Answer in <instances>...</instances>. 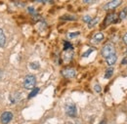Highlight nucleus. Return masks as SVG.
<instances>
[{
	"mask_svg": "<svg viewBox=\"0 0 127 124\" xmlns=\"http://www.w3.org/2000/svg\"><path fill=\"white\" fill-rule=\"evenodd\" d=\"M1 76H2V71L0 70V78H1Z\"/></svg>",
	"mask_w": 127,
	"mask_h": 124,
	"instance_id": "obj_27",
	"label": "nucleus"
},
{
	"mask_svg": "<svg viewBox=\"0 0 127 124\" xmlns=\"http://www.w3.org/2000/svg\"><path fill=\"white\" fill-rule=\"evenodd\" d=\"M101 124H106V120H103V121L101 122Z\"/></svg>",
	"mask_w": 127,
	"mask_h": 124,
	"instance_id": "obj_26",
	"label": "nucleus"
},
{
	"mask_svg": "<svg viewBox=\"0 0 127 124\" xmlns=\"http://www.w3.org/2000/svg\"><path fill=\"white\" fill-rule=\"evenodd\" d=\"M13 118V114L10 112V111H5L1 114V117H0V120H1V123L2 124H8Z\"/></svg>",
	"mask_w": 127,
	"mask_h": 124,
	"instance_id": "obj_4",
	"label": "nucleus"
},
{
	"mask_svg": "<svg viewBox=\"0 0 127 124\" xmlns=\"http://www.w3.org/2000/svg\"><path fill=\"white\" fill-rule=\"evenodd\" d=\"M113 54H115V49H114V46L112 44L108 43L103 47V49H102V56L103 57L108 58V57H110Z\"/></svg>",
	"mask_w": 127,
	"mask_h": 124,
	"instance_id": "obj_2",
	"label": "nucleus"
},
{
	"mask_svg": "<svg viewBox=\"0 0 127 124\" xmlns=\"http://www.w3.org/2000/svg\"><path fill=\"white\" fill-rule=\"evenodd\" d=\"M121 3H122V1H120V0L111 1V2L107 3V4L104 6V9H105V10H113V9H115L116 7H118Z\"/></svg>",
	"mask_w": 127,
	"mask_h": 124,
	"instance_id": "obj_5",
	"label": "nucleus"
},
{
	"mask_svg": "<svg viewBox=\"0 0 127 124\" xmlns=\"http://www.w3.org/2000/svg\"><path fill=\"white\" fill-rule=\"evenodd\" d=\"M116 61H117V56H116V54H113V55H111L110 57L106 58V62L108 63V65H113Z\"/></svg>",
	"mask_w": 127,
	"mask_h": 124,
	"instance_id": "obj_8",
	"label": "nucleus"
},
{
	"mask_svg": "<svg viewBox=\"0 0 127 124\" xmlns=\"http://www.w3.org/2000/svg\"><path fill=\"white\" fill-rule=\"evenodd\" d=\"M123 41H124V43H125V44H127V33L123 36Z\"/></svg>",
	"mask_w": 127,
	"mask_h": 124,
	"instance_id": "obj_24",
	"label": "nucleus"
},
{
	"mask_svg": "<svg viewBox=\"0 0 127 124\" xmlns=\"http://www.w3.org/2000/svg\"><path fill=\"white\" fill-rule=\"evenodd\" d=\"M31 67H32V69H37L38 67H39V62H32L31 63Z\"/></svg>",
	"mask_w": 127,
	"mask_h": 124,
	"instance_id": "obj_17",
	"label": "nucleus"
},
{
	"mask_svg": "<svg viewBox=\"0 0 127 124\" xmlns=\"http://www.w3.org/2000/svg\"><path fill=\"white\" fill-rule=\"evenodd\" d=\"M104 23H105V26H109L111 23H116V14H113V13L109 14L106 17Z\"/></svg>",
	"mask_w": 127,
	"mask_h": 124,
	"instance_id": "obj_7",
	"label": "nucleus"
},
{
	"mask_svg": "<svg viewBox=\"0 0 127 124\" xmlns=\"http://www.w3.org/2000/svg\"><path fill=\"white\" fill-rule=\"evenodd\" d=\"M39 92V88H35V89H33L32 91V93L29 95V98L31 99V98H32V97H34V96H36L37 95V93Z\"/></svg>",
	"mask_w": 127,
	"mask_h": 124,
	"instance_id": "obj_16",
	"label": "nucleus"
},
{
	"mask_svg": "<svg viewBox=\"0 0 127 124\" xmlns=\"http://www.w3.org/2000/svg\"><path fill=\"white\" fill-rule=\"evenodd\" d=\"M65 113L69 117H75L76 116V107L74 104H66L65 105Z\"/></svg>",
	"mask_w": 127,
	"mask_h": 124,
	"instance_id": "obj_3",
	"label": "nucleus"
},
{
	"mask_svg": "<svg viewBox=\"0 0 127 124\" xmlns=\"http://www.w3.org/2000/svg\"><path fill=\"white\" fill-rule=\"evenodd\" d=\"M98 23H99V18H94V19H92V20L90 21V23L88 24V28H89V29H92L93 27H95Z\"/></svg>",
	"mask_w": 127,
	"mask_h": 124,
	"instance_id": "obj_12",
	"label": "nucleus"
},
{
	"mask_svg": "<svg viewBox=\"0 0 127 124\" xmlns=\"http://www.w3.org/2000/svg\"><path fill=\"white\" fill-rule=\"evenodd\" d=\"M126 16H127V9L122 10V11L120 12V14H119V20H123V19H125Z\"/></svg>",
	"mask_w": 127,
	"mask_h": 124,
	"instance_id": "obj_15",
	"label": "nucleus"
},
{
	"mask_svg": "<svg viewBox=\"0 0 127 124\" xmlns=\"http://www.w3.org/2000/svg\"><path fill=\"white\" fill-rule=\"evenodd\" d=\"M62 20H69V21H74L76 20V17L74 16H70V15H64L63 17H61Z\"/></svg>",
	"mask_w": 127,
	"mask_h": 124,
	"instance_id": "obj_14",
	"label": "nucleus"
},
{
	"mask_svg": "<svg viewBox=\"0 0 127 124\" xmlns=\"http://www.w3.org/2000/svg\"><path fill=\"white\" fill-rule=\"evenodd\" d=\"M67 49H72L71 44L68 42H64V50H67Z\"/></svg>",
	"mask_w": 127,
	"mask_h": 124,
	"instance_id": "obj_21",
	"label": "nucleus"
},
{
	"mask_svg": "<svg viewBox=\"0 0 127 124\" xmlns=\"http://www.w3.org/2000/svg\"><path fill=\"white\" fill-rule=\"evenodd\" d=\"M82 20H83V21H84L85 23L89 24V23H90V21L92 20V18H91V17H90L89 15H86V16H84V17L82 18Z\"/></svg>",
	"mask_w": 127,
	"mask_h": 124,
	"instance_id": "obj_18",
	"label": "nucleus"
},
{
	"mask_svg": "<svg viewBox=\"0 0 127 124\" xmlns=\"http://www.w3.org/2000/svg\"><path fill=\"white\" fill-rule=\"evenodd\" d=\"M121 64H127V58H124L121 62Z\"/></svg>",
	"mask_w": 127,
	"mask_h": 124,
	"instance_id": "obj_23",
	"label": "nucleus"
},
{
	"mask_svg": "<svg viewBox=\"0 0 127 124\" xmlns=\"http://www.w3.org/2000/svg\"><path fill=\"white\" fill-rule=\"evenodd\" d=\"M6 44V36L4 34V31L0 29V47H4Z\"/></svg>",
	"mask_w": 127,
	"mask_h": 124,
	"instance_id": "obj_10",
	"label": "nucleus"
},
{
	"mask_svg": "<svg viewBox=\"0 0 127 124\" xmlns=\"http://www.w3.org/2000/svg\"><path fill=\"white\" fill-rule=\"evenodd\" d=\"M93 50H94V49H89L87 52H85V53L82 55V57H88V56L90 55V53H92V52H93Z\"/></svg>",
	"mask_w": 127,
	"mask_h": 124,
	"instance_id": "obj_20",
	"label": "nucleus"
},
{
	"mask_svg": "<svg viewBox=\"0 0 127 124\" xmlns=\"http://www.w3.org/2000/svg\"><path fill=\"white\" fill-rule=\"evenodd\" d=\"M35 83H36L35 76L32 74H29L26 76L25 80H24V87L26 89H32L35 86Z\"/></svg>",
	"mask_w": 127,
	"mask_h": 124,
	"instance_id": "obj_1",
	"label": "nucleus"
},
{
	"mask_svg": "<svg viewBox=\"0 0 127 124\" xmlns=\"http://www.w3.org/2000/svg\"><path fill=\"white\" fill-rule=\"evenodd\" d=\"M103 40H104V34H103L102 32L96 33L95 35H94V37H93V41H94L95 43H99V42H101V41H103Z\"/></svg>",
	"mask_w": 127,
	"mask_h": 124,
	"instance_id": "obj_9",
	"label": "nucleus"
},
{
	"mask_svg": "<svg viewBox=\"0 0 127 124\" xmlns=\"http://www.w3.org/2000/svg\"><path fill=\"white\" fill-rule=\"evenodd\" d=\"M83 3H94V1H83Z\"/></svg>",
	"mask_w": 127,
	"mask_h": 124,
	"instance_id": "obj_25",
	"label": "nucleus"
},
{
	"mask_svg": "<svg viewBox=\"0 0 127 124\" xmlns=\"http://www.w3.org/2000/svg\"><path fill=\"white\" fill-rule=\"evenodd\" d=\"M77 35H79V32H73V33H68V37H69V38H73V37H75V36H77Z\"/></svg>",
	"mask_w": 127,
	"mask_h": 124,
	"instance_id": "obj_22",
	"label": "nucleus"
},
{
	"mask_svg": "<svg viewBox=\"0 0 127 124\" xmlns=\"http://www.w3.org/2000/svg\"><path fill=\"white\" fill-rule=\"evenodd\" d=\"M112 74H113V68L112 67H109L106 70V72H105V78L109 79V78H111L112 76Z\"/></svg>",
	"mask_w": 127,
	"mask_h": 124,
	"instance_id": "obj_11",
	"label": "nucleus"
},
{
	"mask_svg": "<svg viewBox=\"0 0 127 124\" xmlns=\"http://www.w3.org/2000/svg\"><path fill=\"white\" fill-rule=\"evenodd\" d=\"M62 74L66 78H73L76 75V71L73 68H65L62 71Z\"/></svg>",
	"mask_w": 127,
	"mask_h": 124,
	"instance_id": "obj_6",
	"label": "nucleus"
},
{
	"mask_svg": "<svg viewBox=\"0 0 127 124\" xmlns=\"http://www.w3.org/2000/svg\"><path fill=\"white\" fill-rule=\"evenodd\" d=\"M94 90H95L96 93H101L102 88H101V86H100L99 84H96L95 86H94Z\"/></svg>",
	"mask_w": 127,
	"mask_h": 124,
	"instance_id": "obj_19",
	"label": "nucleus"
},
{
	"mask_svg": "<svg viewBox=\"0 0 127 124\" xmlns=\"http://www.w3.org/2000/svg\"><path fill=\"white\" fill-rule=\"evenodd\" d=\"M21 100V94L18 93V95H17L16 97V93L13 94L12 96H11V103L13 102V103H16V102H18V101H20Z\"/></svg>",
	"mask_w": 127,
	"mask_h": 124,
	"instance_id": "obj_13",
	"label": "nucleus"
}]
</instances>
